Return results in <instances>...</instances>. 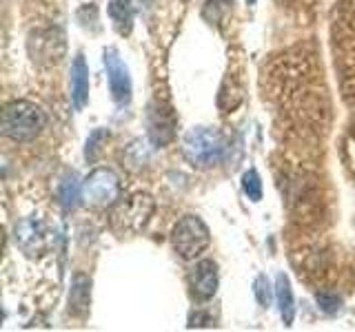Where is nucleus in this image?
I'll use <instances>...</instances> for the list:
<instances>
[{"mask_svg": "<svg viewBox=\"0 0 355 332\" xmlns=\"http://www.w3.org/2000/svg\"><path fill=\"white\" fill-rule=\"evenodd\" d=\"M44 124H47L44 111L38 104L27 102V100H16L3 111V133L14 142L33 140L40 136Z\"/></svg>", "mask_w": 355, "mask_h": 332, "instance_id": "1", "label": "nucleus"}, {"mask_svg": "<svg viewBox=\"0 0 355 332\" xmlns=\"http://www.w3.org/2000/svg\"><path fill=\"white\" fill-rule=\"evenodd\" d=\"M182 153L198 169H209L225 155V140L214 129H191L182 140Z\"/></svg>", "mask_w": 355, "mask_h": 332, "instance_id": "2", "label": "nucleus"}, {"mask_svg": "<svg viewBox=\"0 0 355 332\" xmlns=\"http://www.w3.org/2000/svg\"><path fill=\"white\" fill-rule=\"evenodd\" d=\"M211 243L209 226L196 215H184L171 230V246L182 259H196Z\"/></svg>", "mask_w": 355, "mask_h": 332, "instance_id": "3", "label": "nucleus"}, {"mask_svg": "<svg viewBox=\"0 0 355 332\" xmlns=\"http://www.w3.org/2000/svg\"><path fill=\"white\" fill-rule=\"evenodd\" d=\"M122 193V184L116 171L111 169H96L87 175V180L83 184V195L92 206L105 208L116 204Z\"/></svg>", "mask_w": 355, "mask_h": 332, "instance_id": "4", "label": "nucleus"}, {"mask_svg": "<svg viewBox=\"0 0 355 332\" xmlns=\"http://www.w3.org/2000/svg\"><path fill=\"white\" fill-rule=\"evenodd\" d=\"M153 199L144 193H138L129 197L125 204L116 208L114 213V228L118 232H138L147 226V221L153 215Z\"/></svg>", "mask_w": 355, "mask_h": 332, "instance_id": "5", "label": "nucleus"}, {"mask_svg": "<svg viewBox=\"0 0 355 332\" xmlns=\"http://www.w3.org/2000/svg\"><path fill=\"white\" fill-rule=\"evenodd\" d=\"M105 66H107V80H109V91L111 98L118 104H129L131 100V75L127 64L122 62L120 53L116 49L105 51Z\"/></svg>", "mask_w": 355, "mask_h": 332, "instance_id": "6", "label": "nucleus"}, {"mask_svg": "<svg viewBox=\"0 0 355 332\" xmlns=\"http://www.w3.org/2000/svg\"><path fill=\"white\" fill-rule=\"evenodd\" d=\"M16 243L27 255H40L51 246V235L40 219H22L16 226Z\"/></svg>", "mask_w": 355, "mask_h": 332, "instance_id": "7", "label": "nucleus"}, {"mask_svg": "<svg viewBox=\"0 0 355 332\" xmlns=\"http://www.w3.org/2000/svg\"><path fill=\"white\" fill-rule=\"evenodd\" d=\"M191 290L200 299H211L218 290V268L211 259H200L189 273Z\"/></svg>", "mask_w": 355, "mask_h": 332, "instance_id": "8", "label": "nucleus"}, {"mask_svg": "<svg viewBox=\"0 0 355 332\" xmlns=\"http://www.w3.org/2000/svg\"><path fill=\"white\" fill-rule=\"evenodd\" d=\"M71 102L76 111H83L89 102V66L83 55H76L71 64Z\"/></svg>", "mask_w": 355, "mask_h": 332, "instance_id": "9", "label": "nucleus"}, {"mask_svg": "<svg viewBox=\"0 0 355 332\" xmlns=\"http://www.w3.org/2000/svg\"><path fill=\"white\" fill-rule=\"evenodd\" d=\"M275 299H277V306H280L282 321L286 326H291L295 317V299H293L291 282H288V277L284 273H277L275 277Z\"/></svg>", "mask_w": 355, "mask_h": 332, "instance_id": "10", "label": "nucleus"}, {"mask_svg": "<svg viewBox=\"0 0 355 332\" xmlns=\"http://www.w3.org/2000/svg\"><path fill=\"white\" fill-rule=\"evenodd\" d=\"M109 18L120 36H127L133 25V0H109Z\"/></svg>", "mask_w": 355, "mask_h": 332, "instance_id": "11", "label": "nucleus"}, {"mask_svg": "<svg viewBox=\"0 0 355 332\" xmlns=\"http://www.w3.org/2000/svg\"><path fill=\"white\" fill-rule=\"evenodd\" d=\"M89 295H92V282L89 277L78 273L71 282V295H69V313L85 315L89 308Z\"/></svg>", "mask_w": 355, "mask_h": 332, "instance_id": "12", "label": "nucleus"}, {"mask_svg": "<svg viewBox=\"0 0 355 332\" xmlns=\"http://www.w3.org/2000/svg\"><path fill=\"white\" fill-rule=\"evenodd\" d=\"M58 197L64 208H76L80 204V197H85V195H83V188L78 186V180L73 173L67 177V180H62V184L58 188Z\"/></svg>", "mask_w": 355, "mask_h": 332, "instance_id": "13", "label": "nucleus"}, {"mask_svg": "<svg viewBox=\"0 0 355 332\" xmlns=\"http://www.w3.org/2000/svg\"><path fill=\"white\" fill-rule=\"evenodd\" d=\"M242 191L251 199V202H260L262 199V180H260V175L255 169H251L242 175Z\"/></svg>", "mask_w": 355, "mask_h": 332, "instance_id": "14", "label": "nucleus"}, {"mask_svg": "<svg viewBox=\"0 0 355 332\" xmlns=\"http://www.w3.org/2000/svg\"><path fill=\"white\" fill-rule=\"evenodd\" d=\"M109 140V131H105V129H96L92 136H89V140H87V149H85V158L89 160V162H94V160H98V155L103 153V144Z\"/></svg>", "mask_w": 355, "mask_h": 332, "instance_id": "15", "label": "nucleus"}, {"mask_svg": "<svg viewBox=\"0 0 355 332\" xmlns=\"http://www.w3.org/2000/svg\"><path fill=\"white\" fill-rule=\"evenodd\" d=\"M253 293H255V299L260 302V306L269 308V306H271V299H273V290H271L269 277H266V275H260L258 279L253 282Z\"/></svg>", "mask_w": 355, "mask_h": 332, "instance_id": "16", "label": "nucleus"}, {"mask_svg": "<svg viewBox=\"0 0 355 332\" xmlns=\"http://www.w3.org/2000/svg\"><path fill=\"white\" fill-rule=\"evenodd\" d=\"M315 302H318L320 310H324L327 315H336L338 310L342 308V299L336 293H318Z\"/></svg>", "mask_w": 355, "mask_h": 332, "instance_id": "17", "label": "nucleus"}, {"mask_svg": "<svg viewBox=\"0 0 355 332\" xmlns=\"http://www.w3.org/2000/svg\"><path fill=\"white\" fill-rule=\"evenodd\" d=\"M247 3H251V5H253V3H255V0H247Z\"/></svg>", "mask_w": 355, "mask_h": 332, "instance_id": "18", "label": "nucleus"}, {"mask_svg": "<svg viewBox=\"0 0 355 332\" xmlns=\"http://www.w3.org/2000/svg\"><path fill=\"white\" fill-rule=\"evenodd\" d=\"M353 127H355V124H353Z\"/></svg>", "mask_w": 355, "mask_h": 332, "instance_id": "19", "label": "nucleus"}]
</instances>
